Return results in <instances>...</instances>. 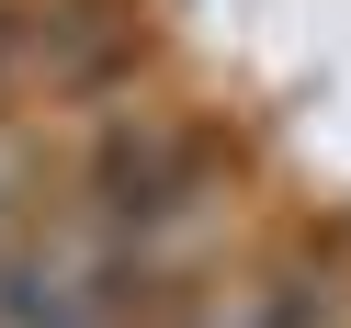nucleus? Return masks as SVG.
<instances>
[{
  "mask_svg": "<svg viewBox=\"0 0 351 328\" xmlns=\"http://www.w3.org/2000/svg\"><path fill=\"white\" fill-rule=\"evenodd\" d=\"M238 328H340V294L306 272H272L261 294H238Z\"/></svg>",
  "mask_w": 351,
  "mask_h": 328,
  "instance_id": "3",
  "label": "nucleus"
},
{
  "mask_svg": "<svg viewBox=\"0 0 351 328\" xmlns=\"http://www.w3.org/2000/svg\"><path fill=\"white\" fill-rule=\"evenodd\" d=\"M193 181H204V159H193V136H170V125H125V136H102V159H91L102 227H159V215L193 204Z\"/></svg>",
  "mask_w": 351,
  "mask_h": 328,
  "instance_id": "1",
  "label": "nucleus"
},
{
  "mask_svg": "<svg viewBox=\"0 0 351 328\" xmlns=\"http://www.w3.org/2000/svg\"><path fill=\"white\" fill-rule=\"evenodd\" d=\"M102 305L114 294H102L69 249H34V238L0 249V328H102Z\"/></svg>",
  "mask_w": 351,
  "mask_h": 328,
  "instance_id": "2",
  "label": "nucleus"
}]
</instances>
